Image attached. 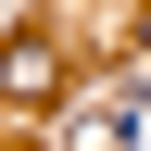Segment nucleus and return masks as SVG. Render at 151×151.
<instances>
[{
    "mask_svg": "<svg viewBox=\"0 0 151 151\" xmlns=\"http://www.w3.org/2000/svg\"><path fill=\"white\" fill-rule=\"evenodd\" d=\"M50 88H63V50H0V101H50Z\"/></svg>",
    "mask_w": 151,
    "mask_h": 151,
    "instance_id": "obj_1",
    "label": "nucleus"
}]
</instances>
